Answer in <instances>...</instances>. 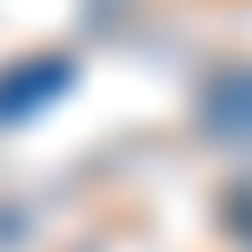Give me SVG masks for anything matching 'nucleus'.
Returning a JSON list of instances; mask_svg holds the SVG:
<instances>
[{"mask_svg": "<svg viewBox=\"0 0 252 252\" xmlns=\"http://www.w3.org/2000/svg\"><path fill=\"white\" fill-rule=\"evenodd\" d=\"M227 235H235V244H252V185L227 202Z\"/></svg>", "mask_w": 252, "mask_h": 252, "instance_id": "obj_1", "label": "nucleus"}]
</instances>
